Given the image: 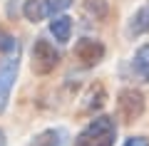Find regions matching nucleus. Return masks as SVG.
Returning a JSON list of instances; mask_svg holds the SVG:
<instances>
[{
    "mask_svg": "<svg viewBox=\"0 0 149 146\" xmlns=\"http://www.w3.org/2000/svg\"><path fill=\"white\" fill-rule=\"evenodd\" d=\"M117 141V121L107 114H100L77 134L72 146H114Z\"/></svg>",
    "mask_w": 149,
    "mask_h": 146,
    "instance_id": "1",
    "label": "nucleus"
},
{
    "mask_svg": "<svg viewBox=\"0 0 149 146\" xmlns=\"http://www.w3.org/2000/svg\"><path fill=\"white\" fill-rule=\"evenodd\" d=\"M17 69H20V42H15L8 52H3V60H0V114L8 109L10 92L17 79Z\"/></svg>",
    "mask_w": 149,
    "mask_h": 146,
    "instance_id": "2",
    "label": "nucleus"
},
{
    "mask_svg": "<svg viewBox=\"0 0 149 146\" xmlns=\"http://www.w3.org/2000/svg\"><path fill=\"white\" fill-rule=\"evenodd\" d=\"M30 64H32V72L35 74H50L55 72V67L60 64V52L57 47L47 40V37H37L32 42V50H30Z\"/></svg>",
    "mask_w": 149,
    "mask_h": 146,
    "instance_id": "3",
    "label": "nucleus"
},
{
    "mask_svg": "<svg viewBox=\"0 0 149 146\" xmlns=\"http://www.w3.org/2000/svg\"><path fill=\"white\" fill-rule=\"evenodd\" d=\"M144 109H147V99H144V94L134 87H124L122 92L117 94V114L122 121L132 124V121L142 119Z\"/></svg>",
    "mask_w": 149,
    "mask_h": 146,
    "instance_id": "4",
    "label": "nucleus"
},
{
    "mask_svg": "<svg viewBox=\"0 0 149 146\" xmlns=\"http://www.w3.org/2000/svg\"><path fill=\"white\" fill-rule=\"evenodd\" d=\"M70 5H72V0H25L22 15L30 22H42V20H47V17L60 15V12L67 10Z\"/></svg>",
    "mask_w": 149,
    "mask_h": 146,
    "instance_id": "5",
    "label": "nucleus"
},
{
    "mask_svg": "<svg viewBox=\"0 0 149 146\" xmlns=\"http://www.w3.org/2000/svg\"><path fill=\"white\" fill-rule=\"evenodd\" d=\"M74 57L85 67H95L104 57V45L100 40H95V37H82V40L74 42Z\"/></svg>",
    "mask_w": 149,
    "mask_h": 146,
    "instance_id": "6",
    "label": "nucleus"
},
{
    "mask_svg": "<svg viewBox=\"0 0 149 146\" xmlns=\"http://www.w3.org/2000/svg\"><path fill=\"white\" fill-rule=\"evenodd\" d=\"M149 32V5H142L134 10V15L127 22V37H142Z\"/></svg>",
    "mask_w": 149,
    "mask_h": 146,
    "instance_id": "7",
    "label": "nucleus"
},
{
    "mask_svg": "<svg viewBox=\"0 0 149 146\" xmlns=\"http://www.w3.org/2000/svg\"><path fill=\"white\" fill-rule=\"evenodd\" d=\"M65 139H67L65 129H45L37 136H32L27 146H65Z\"/></svg>",
    "mask_w": 149,
    "mask_h": 146,
    "instance_id": "8",
    "label": "nucleus"
},
{
    "mask_svg": "<svg viewBox=\"0 0 149 146\" xmlns=\"http://www.w3.org/2000/svg\"><path fill=\"white\" fill-rule=\"evenodd\" d=\"M132 72H134V77H137L139 82L149 84V42H147V45H142L137 52H134Z\"/></svg>",
    "mask_w": 149,
    "mask_h": 146,
    "instance_id": "9",
    "label": "nucleus"
},
{
    "mask_svg": "<svg viewBox=\"0 0 149 146\" xmlns=\"http://www.w3.org/2000/svg\"><path fill=\"white\" fill-rule=\"evenodd\" d=\"M50 35L57 42H70V35H72V17L67 15H55L52 22H50Z\"/></svg>",
    "mask_w": 149,
    "mask_h": 146,
    "instance_id": "10",
    "label": "nucleus"
},
{
    "mask_svg": "<svg viewBox=\"0 0 149 146\" xmlns=\"http://www.w3.org/2000/svg\"><path fill=\"white\" fill-rule=\"evenodd\" d=\"M85 12L92 15L95 20H104L107 12H109V5H107V0H87L85 3Z\"/></svg>",
    "mask_w": 149,
    "mask_h": 146,
    "instance_id": "11",
    "label": "nucleus"
},
{
    "mask_svg": "<svg viewBox=\"0 0 149 146\" xmlns=\"http://www.w3.org/2000/svg\"><path fill=\"white\" fill-rule=\"evenodd\" d=\"M13 45H15V37L5 35V32H0V55H3V52H8V50H10Z\"/></svg>",
    "mask_w": 149,
    "mask_h": 146,
    "instance_id": "12",
    "label": "nucleus"
},
{
    "mask_svg": "<svg viewBox=\"0 0 149 146\" xmlns=\"http://www.w3.org/2000/svg\"><path fill=\"white\" fill-rule=\"evenodd\" d=\"M124 146H149V139L147 136H132L124 141Z\"/></svg>",
    "mask_w": 149,
    "mask_h": 146,
    "instance_id": "13",
    "label": "nucleus"
},
{
    "mask_svg": "<svg viewBox=\"0 0 149 146\" xmlns=\"http://www.w3.org/2000/svg\"><path fill=\"white\" fill-rule=\"evenodd\" d=\"M0 146H5V131L0 129Z\"/></svg>",
    "mask_w": 149,
    "mask_h": 146,
    "instance_id": "14",
    "label": "nucleus"
}]
</instances>
